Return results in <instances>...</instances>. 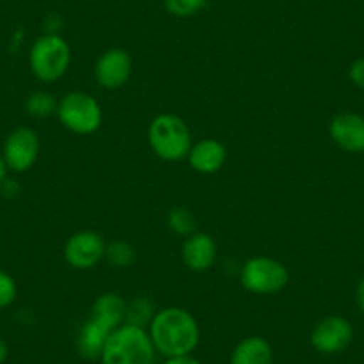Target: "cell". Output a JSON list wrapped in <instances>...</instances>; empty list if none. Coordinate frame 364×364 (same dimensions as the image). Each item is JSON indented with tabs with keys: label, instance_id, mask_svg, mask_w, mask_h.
Returning a JSON list of instances; mask_svg holds the SVG:
<instances>
[{
	"label": "cell",
	"instance_id": "obj_24",
	"mask_svg": "<svg viewBox=\"0 0 364 364\" xmlns=\"http://www.w3.org/2000/svg\"><path fill=\"white\" fill-rule=\"evenodd\" d=\"M163 364H202L200 360L195 359L193 355H184V357H170L164 360Z\"/></svg>",
	"mask_w": 364,
	"mask_h": 364
},
{
	"label": "cell",
	"instance_id": "obj_21",
	"mask_svg": "<svg viewBox=\"0 0 364 364\" xmlns=\"http://www.w3.org/2000/svg\"><path fill=\"white\" fill-rule=\"evenodd\" d=\"M208 6V0H164V9L177 18L198 15Z\"/></svg>",
	"mask_w": 364,
	"mask_h": 364
},
{
	"label": "cell",
	"instance_id": "obj_23",
	"mask_svg": "<svg viewBox=\"0 0 364 364\" xmlns=\"http://www.w3.org/2000/svg\"><path fill=\"white\" fill-rule=\"evenodd\" d=\"M348 79L353 86L364 90V58L355 59L348 68Z\"/></svg>",
	"mask_w": 364,
	"mask_h": 364
},
{
	"label": "cell",
	"instance_id": "obj_12",
	"mask_svg": "<svg viewBox=\"0 0 364 364\" xmlns=\"http://www.w3.org/2000/svg\"><path fill=\"white\" fill-rule=\"evenodd\" d=\"M181 257L186 268H190L191 272L202 273L208 272L215 264L216 257H218V248L209 234L193 232L182 243Z\"/></svg>",
	"mask_w": 364,
	"mask_h": 364
},
{
	"label": "cell",
	"instance_id": "obj_1",
	"mask_svg": "<svg viewBox=\"0 0 364 364\" xmlns=\"http://www.w3.org/2000/svg\"><path fill=\"white\" fill-rule=\"evenodd\" d=\"M146 331L156 352L166 359L191 355L200 343L197 318L182 307L171 306L156 311Z\"/></svg>",
	"mask_w": 364,
	"mask_h": 364
},
{
	"label": "cell",
	"instance_id": "obj_6",
	"mask_svg": "<svg viewBox=\"0 0 364 364\" xmlns=\"http://www.w3.org/2000/svg\"><path fill=\"white\" fill-rule=\"evenodd\" d=\"M241 286L254 295H273L288 286L289 272L281 261L264 255L250 257L240 272Z\"/></svg>",
	"mask_w": 364,
	"mask_h": 364
},
{
	"label": "cell",
	"instance_id": "obj_25",
	"mask_svg": "<svg viewBox=\"0 0 364 364\" xmlns=\"http://www.w3.org/2000/svg\"><path fill=\"white\" fill-rule=\"evenodd\" d=\"M355 304L357 307H359L360 313L364 314V275L360 277L359 284H357V289H355Z\"/></svg>",
	"mask_w": 364,
	"mask_h": 364
},
{
	"label": "cell",
	"instance_id": "obj_10",
	"mask_svg": "<svg viewBox=\"0 0 364 364\" xmlns=\"http://www.w3.org/2000/svg\"><path fill=\"white\" fill-rule=\"evenodd\" d=\"M132 59L124 48H109L95 63V79L104 90H120L129 82Z\"/></svg>",
	"mask_w": 364,
	"mask_h": 364
},
{
	"label": "cell",
	"instance_id": "obj_18",
	"mask_svg": "<svg viewBox=\"0 0 364 364\" xmlns=\"http://www.w3.org/2000/svg\"><path fill=\"white\" fill-rule=\"evenodd\" d=\"M58 100L48 91H33L26 100V111L33 118H48L55 114Z\"/></svg>",
	"mask_w": 364,
	"mask_h": 364
},
{
	"label": "cell",
	"instance_id": "obj_9",
	"mask_svg": "<svg viewBox=\"0 0 364 364\" xmlns=\"http://www.w3.org/2000/svg\"><path fill=\"white\" fill-rule=\"evenodd\" d=\"M106 241L95 230H80L66 240L63 255L75 269H91L106 255Z\"/></svg>",
	"mask_w": 364,
	"mask_h": 364
},
{
	"label": "cell",
	"instance_id": "obj_19",
	"mask_svg": "<svg viewBox=\"0 0 364 364\" xmlns=\"http://www.w3.org/2000/svg\"><path fill=\"white\" fill-rule=\"evenodd\" d=\"M104 259H106L113 268L124 269L136 262V250L131 243H127V241H111L106 247V255H104Z\"/></svg>",
	"mask_w": 364,
	"mask_h": 364
},
{
	"label": "cell",
	"instance_id": "obj_26",
	"mask_svg": "<svg viewBox=\"0 0 364 364\" xmlns=\"http://www.w3.org/2000/svg\"><path fill=\"white\" fill-rule=\"evenodd\" d=\"M9 355V346L4 339H0V364H4Z\"/></svg>",
	"mask_w": 364,
	"mask_h": 364
},
{
	"label": "cell",
	"instance_id": "obj_11",
	"mask_svg": "<svg viewBox=\"0 0 364 364\" xmlns=\"http://www.w3.org/2000/svg\"><path fill=\"white\" fill-rule=\"evenodd\" d=\"M328 134L332 141L348 154L364 152V117L343 111L338 113L328 124Z\"/></svg>",
	"mask_w": 364,
	"mask_h": 364
},
{
	"label": "cell",
	"instance_id": "obj_8",
	"mask_svg": "<svg viewBox=\"0 0 364 364\" xmlns=\"http://www.w3.org/2000/svg\"><path fill=\"white\" fill-rule=\"evenodd\" d=\"M311 346L323 355L345 352L353 339V328L346 318L331 314L318 321L311 331Z\"/></svg>",
	"mask_w": 364,
	"mask_h": 364
},
{
	"label": "cell",
	"instance_id": "obj_2",
	"mask_svg": "<svg viewBox=\"0 0 364 364\" xmlns=\"http://www.w3.org/2000/svg\"><path fill=\"white\" fill-rule=\"evenodd\" d=\"M156 348L146 328L124 323L114 328L104 345L102 364H154Z\"/></svg>",
	"mask_w": 364,
	"mask_h": 364
},
{
	"label": "cell",
	"instance_id": "obj_7",
	"mask_svg": "<svg viewBox=\"0 0 364 364\" xmlns=\"http://www.w3.org/2000/svg\"><path fill=\"white\" fill-rule=\"evenodd\" d=\"M40 138L29 127H16L6 138L2 146V157L13 173H26L36 164L40 157Z\"/></svg>",
	"mask_w": 364,
	"mask_h": 364
},
{
	"label": "cell",
	"instance_id": "obj_4",
	"mask_svg": "<svg viewBox=\"0 0 364 364\" xmlns=\"http://www.w3.org/2000/svg\"><path fill=\"white\" fill-rule=\"evenodd\" d=\"M72 50L68 41L59 34H43L29 50V66L33 75L41 82H55L70 68Z\"/></svg>",
	"mask_w": 364,
	"mask_h": 364
},
{
	"label": "cell",
	"instance_id": "obj_22",
	"mask_svg": "<svg viewBox=\"0 0 364 364\" xmlns=\"http://www.w3.org/2000/svg\"><path fill=\"white\" fill-rule=\"evenodd\" d=\"M16 295H18V286L15 279L8 272L0 269V309L11 306L16 300Z\"/></svg>",
	"mask_w": 364,
	"mask_h": 364
},
{
	"label": "cell",
	"instance_id": "obj_17",
	"mask_svg": "<svg viewBox=\"0 0 364 364\" xmlns=\"http://www.w3.org/2000/svg\"><path fill=\"white\" fill-rule=\"evenodd\" d=\"M156 309L149 296H136L131 302H127V314H125V323L134 325V327L149 328Z\"/></svg>",
	"mask_w": 364,
	"mask_h": 364
},
{
	"label": "cell",
	"instance_id": "obj_27",
	"mask_svg": "<svg viewBox=\"0 0 364 364\" xmlns=\"http://www.w3.org/2000/svg\"><path fill=\"white\" fill-rule=\"evenodd\" d=\"M6 173H8V166H6L4 157H2V152H0V184L6 181Z\"/></svg>",
	"mask_w": 364,
	"mask_h": 364
},
{
	"label": "cell",
	"instance_id": "obj_3",
	"mask_svg": "<svg viewBox=\"0 0 364 364\" xmlns=\"http://www.w3.org/2000/svg\"><path fill=\"white\" fill-rule=\"evenodd\" d=\"M146 139L159 159L168 163L188 159L191 145V132L186 122L178 118L177 114L164 113L154 118L146 131Z\"/></svg>",
	"mask_w": 364,
	"mask_h": 364
},
{
	"label": "cell",
	"instance_id": "obj_15",
	"mask_svg": "<svg viewBox=\"0 0 364 364\" xmlns=\"http://www.w3.org/2000/svg\"><path fill=\"white\" fill-rule=\"evenodd\" d=\"M109 334V328H106L104 325L97 323L95 320L87 318V320L84 321L82 327L79 328V334H77L75 339V346L79 355L86 360L100 359L104 345H106Z\"/></svg>",
	"mask_w": 364,
	"mask_h": 364
},
{
	"label": "cell",
	"instance_id": "obj_5",
	"mask_svg": "<svg viewBox=\"0 0 364 364\" xmlns=\"http://www.w3.org/2000/svg\"><path fill=\"white\" fill-rule=\"evenodd\" d=\"M58 120L73 134H93L102 125V107L99 100L84 91H70L58 102Z\"/></svg>",
	"mask_w": 364,
	"mask_h": 364
},
{
	"label": "cell",
	"instance_id": "obj_16",
	"mask_svg": "<svg viewBox=\"0 0 364 364\" xmlns=\"http://www.w3.org/2000/svg\"><path fill=\"white\" fill-rule=\"evenodd\" d=\"M230 364H273V350L262 336H248L232 350Z\"/></svg>",
	"mask_w": 364,
	"mask_h": 364
},
{
	"label": "cell",
	"instance_id": "obj_14",
	"mask_svg": "<svg viewBox=\"0 0 364 364\" xmlns=\"http://www.w3.org/2000/svg\"><path fill=\"white\" fill-rule=\"evenodd\" d=\"M125 314H127V302L118 293H104L93 302L90 311V318L97 323L104 325L111 332L125 323Z\"/></svg>",
	"mask_w": 364,
	"mask_h": 364
},
{
	"label": "cell",
	"instance_id": "obj_13",
	"mask_svg": "<svg viewBox=\"0 0 364 364\" xmlns=\"http://www.w3.org/2000/svg\"><path fill=\"white\" fill-rule=\"evenodd\" d=\"M227 161V149L220 139L204 138L191 145L188 163L197 173L211 175L223 168Z\"/></svg>",
	"mask_w": 364,
	"mask_h": 364
},
{
	"label": "cell",
	"instance_id": "obj_20",
	"mask_svg": "<svg viewBox=\"0 0 364 364\" xmlns=\"http://www.w3.org/2000/svg\"><path fill=\"white\" fill-rule=\"evenodd\" d=\"M168 227L178 236H191L197 232V218L188 208H173L168 213Z\"/></svg>",
	"mask_w": 364,
	"mask_h": 364
}]
</instances>
